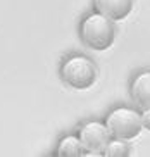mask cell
<instances>
[{"label": "cell", "mask_w": 150, "mask_h": 157, "mask_svg": "<svg viewBox=\"0 0 150 157\" xmlns=\"http://www.w3.org/2000/svg\"><path fill=\"white\" fill-rule=\"evenodd\" d=\"M78 33L85 47L102 52L112 47L116 40V24L107 16L93 10V12H88L79 21Z\"/></svg>", "instance_id": "1"}, {"label": "cell", "mask_w": 150, "mask_h": 157, "mask_svg": "<svg viewBox=\"0 0 150 157\" xmlns=\"http://www.w3.org/2000/svg\"><path fill=\"white\" fill-rule=\"evenodd\" d=\"M59 76L73 90H88L97 81V66L85 54H71L60 62Z\"/></svg>", "instance_id": "2"}, {"label": "cell", "mask_w": 150, "mask_h": 157, "mask_svg": "<svg viewBox=\"0 0 150 157\" xmlns=\"http://www.w3.org/2000/svg\"><path fill=\"white\" fill-rule=\"evenodd\" d=\"M105 124L114 138L133 140L143 129L141 112L131 105H116L105 116Z\"/></svg>", "instance_id": "3"}, {"label": "cell", "mask_w": 150, "mask_h": 157, "mask_svg": "<svg viewBox=\"0 0 150 157\" xmlns=\"http://www.w3.org/2000/svg\"><path fill=\"white\" fill-rule=\"evenodd\" d=\"M78 136L81 140L87 155H102L105 145L112 138L109 128L102 119H88L78 126Z\"/></svg>", "instance_id": "4"}, {"label": "cell", "mask_w": 150, "mask_h": 157, "mask_svg": "<svg viewBox=\"0 0 150 157\" xmlns=\"http://www.w3.org/2000/svg\"><path fill=\"white\" fill-rule=\"evenodd\" d=\"M91 5H93V10L117 23L131 14L135 0H91Z\"/></svg>", "instance_id": "5"}, {"label": "cell", "mask_w": 150, "mask_h": 157, "mask_svg": "<svg viewBox=\"0 0 150 157\" xmlns=\"http://www.w3.org/2000/svg\"><path fill=\"white\" fill-rule=\"evenodd\" d=\"M129 95L141 109L150 107V69L138 71L129 79Z\"/></svg>", "instance_id": "6"}, {"label": "cell", "mask_w": 150, "mask_h": 157, "mask_svg": "<svg viewBox=\"0 0 150 157\" xmlns=\"http://www.w3.org/2000/svg\"><path fill=\"white\" fill-rule=\"evenodd\" d=\"M52 155L54 157H83L87 155V150L83 147L78 133H69L59 138V142L55 143L54 150H52Z\"/></svg>", "instance_id": "7"}, {"label": "cell", "mask_w": 150, "mask_h": 157, "mask_svg": "<svg viewBox=\"0 0 150 157\" xmlns=\"http://www.w3.org/2000/svg\"><path fill=\"white\" fill-rule=\"evenodd\" d=\"M131 154V147L128 145V140L123 138H110L109 143L105 145L102 155L104 157H128Z\"/></svg>", "instance_id": "8"}, {"label": "cell", "mask_w": 150, "mask_h": 157, "mask_svg": "<svg viewBox=\"0 0 150 157\" xmlns=\"http://www.w3.org/2000/svg\"><path fill=\"white\" fill-rule=\"evenodd\" d=\"M141 121H143V128L150 131V107H145L141 111Z\"/></svg>", "instance_id": "9"}]
</instances>
